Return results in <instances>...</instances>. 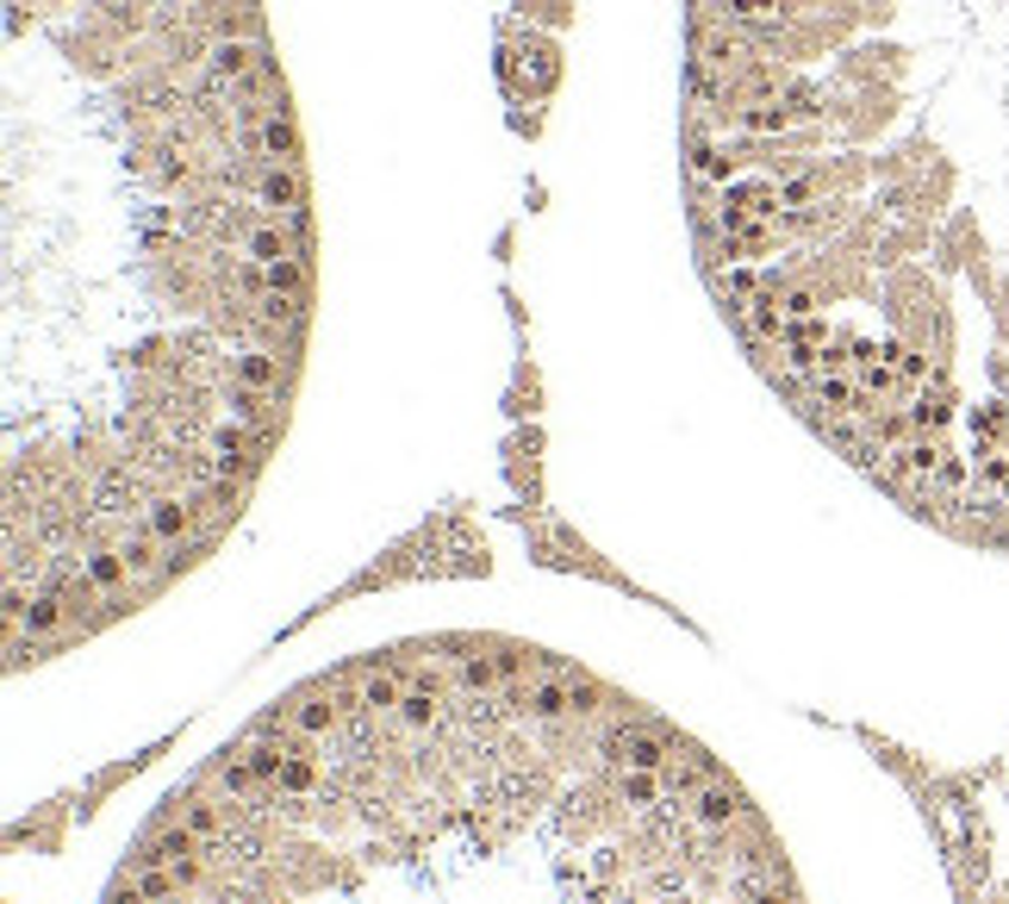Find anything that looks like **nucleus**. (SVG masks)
<instances>
[{
  "instance_id": "1",
  "label": "nucleus",
  "mask_w": 1009,
  "mask_h": 904,
  "mask_svg": "<svg viewBox=\"0 0 1009 904\" xmlns=\"http://www.w3.org/2000/svg\"><path fill=\"white\" fill-rule=\"evenodd\" d=\"M100 904H810L741 774L580 655L449 630L206 755Z\"/></svg>"
}]
</instances>
